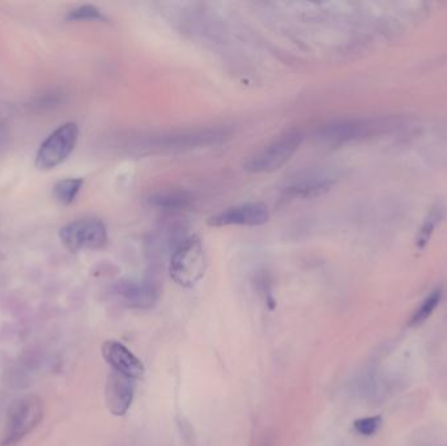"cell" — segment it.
Masks as SVG:
<instances>
[{
  "mask_svg": "<svg viewBox=\"0 0 447 446\" xmlns=\"http://www.w3.org/2000/svg\"><path fill=\"white\" fill-rule=\"evenodd\" d=\"M208 259L205 246L198 237L185 238L170 255V278L184 288H193L205 278Z\"/></svg>",
  "mask_w": 447,
  "mask_h": 446,
  "instance_id": "1",
  "label": "cell"
},
{
  "mask_svg": "<svg viewBox=\"0 0 447 446\" xmlns=\"http://www.w3.org/2000/svg\"><path fill=\"white\" fill-rule=\"evenodd\" d=\"M302 142L303 135L300 131L293 130L284 133L267 146L262 147L253 155L249 156L243 163V170L252 175L273 173L292 158Z\"/></svg>",
  "mask_w": 447,
  "mask_h": 446,
  "instance_id": "2",
  "label": "cell"
},
{
  "mask_svg": "<svg viewBox=\"0 0 447 446\" xmlns=\"http://www.w3.org/2000/svg\"><path fill=\"white\" fill-rule=\"evenodd\" d=\"M78 137L76 123L69 122L58 127L39 147L36 166L41 170H50L60 165L75 149Z\"/></svg>",
  "mask_w": 447,
  "mask_h": 446,
  "instance_id": "3",
  "label": "cell"
},
{
  "mask_svg": "<svg viewBox=\"0 0 447 446\" xmlns=\"http://www.w3.org/2000/svg\"><path fill=\"white\" fill-rule=\"evenodd\" d=\"M63 245L71 252L97 250L106 246L105 224L97 219H81L63 227L59 233Z\"/></svg>",
  "mask_w": 447,
  "mask_h": 446,
  "instance_id": "4",
  "label": "cell"
},
{
  "mask_svg": "<svg viewBox=\"0 0 447 446\" xmlns=\"http://www.w3.org/2000/svg\"><path fill=\"white\" fill-rule=\"evenodd\" d=\"M42 417V405L36 397L21 398L12 406L7 427L3 438V446L16 445L32 429L39 424Z\"/></svg>",
  "mask_w": 447,
  "mask_h": 446,
  "instance_id": "5",
  "label": "cell"
},
{
  "mask_svg": "<svg viewBox=\"0 0 447 446\" xmlns=\"http://www.w3.org/2000/svg\"><path fill=\"white\" fill-rule=\"evenodd\" d=\"M333 184L335 178L326 170L309 169L287 180L282 193L292 198L311 199L329 191Z\"/></svg>",
  "mask_w": 447,
  "mask_h": 446,
  "instance_id": "6",
  "label": "cell"
},
{
  "mask_svg": "<svg viewBox=\"0 0 447 446\" xmlns=\"http://www.w3.org/2000/svg\"><path fill=\"white\" fill-rule=\"evenodd\" d=\"M270 220L267 205L263 203L238 204L208 219V225L221 227H259Z\"/></svg>",
  "mask_w": 447,
  "mask_h": 446,
  "instance_id": "7",
  "label": "cell"
},
{
  "mask_svg": "<svg viewBox=\"0 0 447 446\" xmlns=\"http://www.w3.org/2000/svg\"><path fill=\"white\" fill-rule=\"evenodd\" d=\"M226 131L220 128H205V130H195L188 133L170 134L167 136L157 137L153 143L155 148L169 149V151H182V149H193L200 147L212 146L221 143L225 140Z\"/></svg>",
  "mask_w": 447,
  "mask_h": 446,
  "instance_id": "8",
  "label": "cell"
},
{
  "mask_svg": "<svg viewBox=\"0 0 447 446\" xmlns=\"http://www.w3.org/2000/svg\"><path fill=\"white\" fill-rule=\"evenodd\" d=\"M102 356L111 367V370L128 379H142L146 373L142 360L117 340H107L102 344Z\"/></svg>",
  "mask_w": 447,
  "mask_h": 446,
  "instance_id": "9",
  "label": "cell"
},
{
  "mask_svg": "<svg viewBox=\"0 0 447 446\" xmlns=\"http://www.w3.org/2000/svg\"><path fill=\"white\" fill-rule=\"evenodd\" d=\"M135 379L111 370L107 376L105 399L107 410L114 417H125L131 408L135 396Z\"/></svg>",
  "mask_w": 447,
  "mask_h": 446,
  "instance_id": "10",
  "label": "cell"
},
{
  "mask_svg": "<svg viewBox=\"0 0 447 446\" xmlns=\"http://www.w3.org/2000/svg\"><path fill=\"white\" fill-rule=\"evenodd\" d=\"M370 126L360 119H341L333 121L323 126L319 131V137L323 142L341 146L353 140L361 139L369 134Z\"/></svg>",
  "mask_w": 447,
  "mask_h": 446,
  "instance_id": "11",
  "label": "cell"
},
{
  "mask_svg": "<svg viewBox=\"0 0 447 446\" xmlns=\"http://www.w3.org/2000/svg\"><path fill=\"white\" fill-rule=\"evenodd\" d=\"M117 293L130 306L149 308L156 301L155 288L146 283L122 281L117 285Z\"/></svg>",
  "mask_w": 447,
  "mask_h": 446,
  "instance_id": "12",
  "label": "cell"
},
{
  "mask_svg": "<svg viewBox=\"0 0 447 446\" xmlns=\"http://www.w3.org/2000/svg\"><path fill=\"white\" fill-rule=\"evenodd\" d=\"M148 203L163 211H184L193 204V195L185 190H161L148 196Z\"/></svg>",
  "mask_w": 447,
  "mask_h": 446,
  "instance_id": "13",
  "label": "cell"
},
{
  "mask_svg": "<svg viewBox=\"0 0 447 446\" xmlns=\"http://www.w3.org/2000/svg\"><path fill=\"white\" fill-rule=\"evenodd\" d=\"M443 215H445V207L442 205V203H436L430 208L429 214L427 215V217H425V220H424V223L421 225L418 236H416V246L420 250L425 249V246L430 241L438 224L441 223V220L443 219Z\"/></svg>",
  "mask_w": 447,
  "mask_h": 446,
  "instance_id": "14",
  "label": "cell"
},
{
  "mask_svg": "<svg viewBox=\"0 0 447 446\" xmlns=\"http://www.w3.org/2000/svg\"><path fill=\"white\" fill-rule=\"evenodd\" d=\"M442 295H443V292H442L441 288H437V290L430 292L428 296L425 297V300L421 302V305L413 313L412 318L409 320V325L411 326H418V325H421L425 320H429V317L433 314V311H436L438 304L442 300Z\"/></svg>",
  "mask_w": 447,
  "mask_h": 446,
  "instance_id": "15",
  "label": "cell"
},
{
  "mask_svg": "<svg viewBox=\"0 0 447 446\" xmlns=\"http://www.w3.org/2000/svg\"><path fill=\"white\" fill-rule=\"evenodd\" d=\"M84 181L81 178H67V180L59 181L54 186V195L57 201L64 205L72 203L80 193Z\"/></svg>",
  "mask_w": 447,
  "mask_h": 446,
  "instance_id": "16",
  "label": "cell"
},
{
  "mask_svg": "<svg viewBox=\"0 0 447 446\" xmlns=\"http://www.w3.org/2000/svg\"><path fill=\"white\" fill-rule=\"evenodd\" d=\"M67 19L72 20V21H104L106 20V18L102 15V12L98 10L97 7L92 6V4H85V6H81L78 7L74 11H71L67 16Z\"/></svg>",
  "mask_w": 447,
  "mask_h": 446,
  "instance_id": "17",
  "label": "cell"
},
{
  "mask_svg": "<svg viewBox=\"0 0 447 446\" xmlns=\"http://www.w3.org/2000/svg\"><path fill=\"white\" fill-rule=\"evenodd\" d=\"M380 424H382L380 417H361L353 423V428L361 436L369 437L378 432Z\"/></svg>",
  "mask_w": 447,
  "mask_h": 446,
  "instance_id": "18",
  "label": "cell"
}]
</instances>
